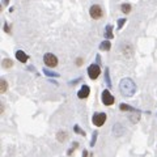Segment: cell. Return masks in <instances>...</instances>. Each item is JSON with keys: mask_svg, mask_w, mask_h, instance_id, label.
<instances>
[{"mask_svg": "<svg viewBox=\"0 0 157 157\" xmlns=\"http://www.w3.org/2000/svg\"><path fill=\"white\" fill-rule=\"evenodd\" d=\"M106 118L107 117H106L105 113H96L92 118V122L96 127H101V126H104V123L106 122Z\"/></svg>", "mask_w": 157, "mask_h": 157, "instance_id": "obj_4", "label": "cell"}, {"mask_svg": "<svg viewBox=\"0 0 157 157\" xmlns=\"http://www.w3.org/2000/svg\"><path fill=\"white\" fill-rule=\"evenodd\" d=\"M4 30H6V33H11V29H9L8 24H6V25H4Z\"/></svg>", "mask_w": 157, "mask_h": 157, "instance_id": "obj_22", "label": "cell"}, {"mask_svg": "<svg viewBox=\"0 0 157 157\" xmlns=\"http://www.w3.org/2000/svg\"><path fill=\"white\" fill-rule=\"evenodd\" d=\"M89 14H90V17H92V18L98 20V18H101L102 16H104V12H102V8L98 6V4H94V6H92V7H90V9H89Z\"/></svg>", "mask_w": 157, "mask_h": 157, "instance_id": "obj_5", "label": "cell"}, {"mask_svg": "<svg viewBox=\"0 0 157 157\" xmlns=\"http://www.w3.org/2000/svg\"><path fill=\"white\" fill-rule=\"evenodd\" d=\"M124 22H126V18H119V20H118V29H122V28H123Z\"/></svg>", "mask_w": 157, "mask_h": 157, "instance_id": "obj_21", "label": "cell"}, {"mask_svg": "<svg viewBox=\"0 0 157 157\" xmlns=\"http://www.w3.org/2000/svg\"><path fill=\"white\" fill-rule=\"evenodd\" d=\"M82 157H89V153H88V151H86V149L82 151Z\"/></svg>", "mask_w": 157, "mask_h": 157, "instance_id": "obj_23", "label": "cell"}, {"mask_svg": "<svg viewBox=\"0 0 157 157\" xmlns=\"http://www.w3.org/2000/svg\"><path fill=\"white\" fill-rule=\"evenodd\" d=\"M8 3H9V0H3V4H4V6H7Z\"/></svg>", "mask_w": 157, "mask_h": 157, "instance_id": "obj_25", "label": "cell"}, {"mask_svg": "<svg viewBox=\"0 0 157 157\" xmlns=\"http://www.w3.org/2000/svg\"><path fill=\"white\" fill-rule=\"evenodd\" d=\"M16 58H17V60H18V62H21V63H26V62H28V59H29V56H28L22 50L16 51Z\"/></svg>", "mask_w": 157, "mask_h": 157, "instance_id": "obj_8", "label": "cell"}, {"mask_svg": "<svg viewBox=\"0 0 157 157\" xmlns=\"http://www.w3.org/2000/svg\"><path fill=\"white\" fill-rule=\"evenodd\" d=\"M56 139L59 143H64V141L68 139V134L66 131H58V134H56Z\"/></svg>", "mask_w": 157, "mask_h": 157, "instance_id": "obj_9", "label": "cell"}, {"mask_svg": "<svg viewBox=\"0 0 157 157\" xmlns=\"http://www.w3.org/2000/svg\"><path fill=\"white\" fill-rule=\"evenodd\" d=\"M121 92L124 97H132L136 92V85L131 78H123L121 81Z\"/></svg>", "mask_w": 157, "mask_h": 157, "instance_id": "obj_1", "label": "cell"}, {"mask_svg": "<svg viewBox=\"0 0 157 157\" xmlns=\"http://www.w3.org/2000/svg\"><path fill=\"white\" fill-rule=\"evenodd\" d=\"M110 47H111V43H110V41L109 39H106V41H104L100 45V48L102 51H107V50H110Z\"/></svg>", "mask_w": 157, "mask_h": 157, "instance_id": "obj_11", "label": "cell"}, {"mask_svg": "<svg viewBox=\"0 0 157 157\" xmlns=\"http://www.w3.org/2000/svg\"><path fill=\"white\" fill-rule=\"evenodd\" d=\"M105 80L107 82V85L111 86V80H110V75H109V68H106V71H105Z\"/></svg>", "mask_w": 157, "mask_h": 157, "instance_id": "obj_17", "label": "cell"}, {"mask_svg": "<svg viewBox=\"0 0 157 157\" xmlns=\"http://www.w3.org/2000/svg\"><path fill=\"white\" fill-rule=\"evenodd\" d=\"M100 73H101V68L98 64H92L88 67V75H89L92 80H96V78L100 76Z\"/></svg>", "mask_w": 157, "mask_h": 157, "instance_id": "obj_6", "label": "cell"}, {"mask_svg": "<svg viewBox=\"0 0 157 157\" xmlns=\"http://www.w3.org/2000/svg\"><path fill=\"white\" fill-rule=\"evenodd\" d=\"M78 148V143L77 141H75V143H72V147H71V149L68 151V155H72V152L75 151V149H77Z\"/></svg>", "mask_w": 157, "mask_h": 157, "instance_id": "obj_20", "label": "cell"}, {"mask_svg": "<svg viewBox=\"0 0 157 157\" xmlns=\"http://www.w3.org/2000/svg\"><path fill=\"white\" fill-rule=\"evenodd\" d=\"M121 110H123V111H134V113H137L136 109H134V107H131L130 105H126V104H121Z\"/></svg>", "mask_w": 157, "mask_h": 157, "instance_id": "obj_12", "label": "cell"}, {"mask_svg": "<svg viewBox=\"0 0 157 157\" xmlns=\"http://www.w3.org/2000/svg\"><path fill=\"white\" fill-rule=\"evenodd\" d=\"M101 101L102 104L106 105V106H111L113 104H114V96L110 93L109 89H105L104 92H102V96H101Z\"/></svg>", "mask_w": 157, "mask_h": 157, "instance_id": "obj_2", "label": "cell"}, {"mask_svg": "<svg viewBox=\"0 0 157 157\" xmlns=\"http://www.w3.org/2000/svg\"><path fill=\"white\" fill-rule=\"evenodd\" d=\"M113 37H114V34H113V26L107 25L106 29H105V38L106 39H111Z\"/></svg>", "mask_w": 157, "mask_h": 157, "instance_id": "obj_10", "label": "cell"}, {"mask_svg": "<svg viewBox=\"0 0 157 157\" xmlns=\"http://www.w3.org/2000/svg\"><path fill=\"white\" fill-rule=\"evenodd\" d=\"M2 66H3V68H11L13 66V62L11 60V59H4V60L2 62Z\"/></svg>", "mask_w": 157, "mask_h": 157, "instance_id": "obj_13", "label": "cell"}, {"mask_svg": "<svg viewBox=\"0 0 157 157\" xmlns=\"http://www.w3.org/2000/svg\"><path fill=\"white\" fill-rule=\"evenodd\" d=\"M97 136H98V132H97V131H94V132H93V135H92L90 147H94V144H96V140H97Z\"/></svg>", "mask_w": 157, "mask_h": 157, "instance_id": "obj_18", "label": "cell"}, {"mask_svg": "<svg viewBox=\"0 0 157 157\" xmlns=\"http://www.w3.org/2000/svg\"><path fill=\"white\" fill-rule=\"evenodd\" d=\"M73 131H75V132H77V134L78 135H82V136H85V131H82L81 128H80V126H75V127H73Z\"/></svg>", "mask_w": 157, "mask_h": 157, "instance_id": "obj_19", "label": "cell"}, {"mask_svg": "<svg viewBox=\"0 0 157 157\" xmlns=\"http://www.w3.org/2000/svg\"><path fill=\"white\" fill-rule=\"evenodd\" d=\"M89 93H90V88L88 85H82L81 89L77 92V97L80 98V100H84V98H86L89 96Z\"/></svg>", "mask_w": 157, "mask_h": 157, "instance_id": "obj_7", "label": "cell"}, {"mask_svg": "<svg viewBox=\"0 0 157 157\" xmlns=\"http://www.w3.org/2000/svg\"><path fill=\"white\" fill-rule=\"evenodd\" d=\"M43 62H45V64L47 67H51V68L58 66V58L51 52L45 54V56H43Z\"/></svg>", "mask_w": 157, "mask_h": 157, "instance_id": "obj_3", "label": "cell"}, {"mask_svg": "<svg viewBox=\"0 0 157 157\" xmlns=\"http://www.w3.org/2000/svg\"><path fill=\"white\" fill-rule=\"evenodd\" d=\"M76 64H77V66H81V64H82V59H81V58H78L77 60H76Z\"/></svg>", "mask_w": 157, "mask_h": 157, "instance_id": "obj_24", "label": "cell"}, {"mask_svg": "<svg viewBox=\"0 0 157 157\" xmlns=\"http://www.w3.org/2000/svg\"><path fill=\"white\" fill-rule=\"evenodd\" d=\"M7 89H8V84H7V81L3 78L2 82H0V92H2V93H6Z\"/></svg>", "mask_w": 157, "mask_h": 157, "instance_id": "obj_14", "label": "cell"}, {"mask_svg": "<svg viewBox=\"0 0 157 157\" xmlns=\"http://www.w3.org/2000/svg\"><path fill=\"white\" fill-rule=\"evenodd\" d=\"M121 9H122V12H123V13H130L131 12V6H130V4H122V6H121Z\"/></svg>", "mask_w": 157, "mask_h": 157, "instance_id": "obj_16", "label": "cell"}, {"mask_svg": "<svg viewBox=\"0 0 157 157\" xmlns=\"http://www.w3.org/2000/svg\"><path fill=\"white\" fill-rule=\"evenodd\" d=\"M43 73H45L46 76H48V77H59V73H56V72H51V71H48L47 68H45L43 70Z\"/></svg>", "mask_w": 157, "mask_h": 157, "instance_id": "obj_15", "label": "cell"}]
</instances>
